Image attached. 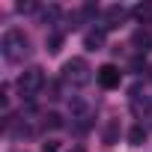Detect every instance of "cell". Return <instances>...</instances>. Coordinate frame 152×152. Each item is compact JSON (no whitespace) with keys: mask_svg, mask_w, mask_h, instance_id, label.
I'll use <instances>...</instances> for the list:
<instances>
[{"mask_svg":"<svg viewBox=\"0 0 152 152\" xmlns=\"http://www.w3.org/2000/svg\"><path fill=\"white\" fill-rule=\"evenodd\" d=\"M0 51H3V60H6V63H15V66L24 63V60L33 54L27 33L18 30V27H12V30L3 33V39H0Z\"/></svg>","mask_w":152,"mask_h":152,"instance_id":"obj_1","label":"cell"},{"mask_svg":"<svg viewBox=\"0 0 152 152\" xmlns=\"http://www.w3.org/2000/svg\"><path fill=\"white\" fill-rule=\"evenodd\" d=\"M90 81H93V69H90V63L84 57L66 60V66H63V84H69V87H87Z\"/></svg>","mask_w":152,"mask_h":152,"instance_id":"obj_2","label":"cell"},{"mask_svg":"<svg viewBox=\"0 0 152 152\" xmlns=\"http://www.w3.org/2000/svg\"><path fill=\"white\" fill-rule=\"evenodd\" d=\"M15 87H18V93L30 102L42 87H45V72L39 69V66H30V69H24L21 75H18V81H15Z\"/></svg>","mask_w":152,"mask_h":152,"instance_id":"obj_3","label":"cell"},{"mask_svg":"<svg viewBox=\"0 0 152 152\" xmlns=\"http://www.w3.org/2000/svg\"><path fill=\"white\" fill-rule=\"evenodd\" d=\"M128 107H131L134 116H146V113L152 110V93H149L143 84H134V87L128 90Z\"/></svg>","mask_w":152,"mask_h":152,"instance_id":"obj_4","label":"cell"},{"mask_svg":"<svg viewBox=\"0 0 152 152\" xmlns=\"http://www.w3.org/2000/svg\"><path fill=\"white\" fill-rule=\"evenodd\" d=\"M96 81L102 84V90H116L122 84V72L113 66V63H104L99 72H96Z\"/></svg>","mask_w":152,"mask_h":152,"instance_id":"obj_5","label":"cell"},{"mask_svg":"<svg viewBox=\"0 0 152 152\" xmlns=\"http://www.w3.org/2000/svg\"><path fill=\"white\" fill-rule=\"evenodd\" d=\"M128 18V9L125 6H107L104 9V24H102V30L107 33V30H116V27H122V21Z\"/></svg>","mask_w":152,"mask_h":152,"instance_id":"obj_6","label":"cell"},{"mask_svg":"<svg viewBox=\"0 0 152 152\" xmlns=\"http://www.w3.org/2000/svg\"><path fill=\"white\" fill-rule=\"evenodd\" d=\"M131 48H134L137 54H146V51L152 48V33H149V30H137V33L131 36Z\"/></svg>","mask_w":152,"mask_h":152,"instance_id":"obj_7","label":"cell"},{"mask_svg":"<svg viewBox=\"0 0 152 152\" xmlns=\"http://www.w3.org/2000/svg\"><path fill=\"white\" fill-rule=\"evenodd\" d=\"M84 48L87 51H102L104 48V30L99 27V30H90L87 36H84Z\"/></svg>","mask_w":152,"mask_h":152,"instance_id":"obj_8","label":"cell"},{"mask_svg":"<svg viewBox=\"0 0 152 152\" xmlns=\"http://www.w3.org/2000/svg\"><path fill=\"white\" fill-rule=\"evenodd\" d=\"M119 131H122V128H119V119H107L104 128H102V140H104L107 146H113V143L119 140Z\"/></svg>","mask_w":152,"mask_h":152,"instance_id":"obj_9","label":"cell"},{"mask_svg":"<svg viewBox=\"0 0 152 152\" xmlns=\"http://www.w3.org/2000/svg\"><path fill=\"white\" fill-rule=\"evenodd\" d=\"M143 140H146V128L143 125H131L128 128V143L131 146H143Z\"/></svg>","mask_w":152,"mask_h":152,"instance_id":"obj_10","label":"cell"},{"mask_svg":"<svg viewBox=\"0 0 152 152\" xmlns=\"http://www.w3.org/2000/svg\"><path fill=\"white\" fill-rule=\"evenodd\" d=\"M42 125H45V128H51V131H57V128H63V116L51 110V113H45V116H42Z\"/></svg>","mask_w":152,"mask_h":152,"instance_id":"obj_11","label":"cell"},{"mask_svg":"<svg viewBox=\"0 0 152 152\" xmlns=\"http://www.w3.org/2000/svg\"><path fill=\"white\" fill-rule=\"evenodd\" d=\"M45 45H48V54H60V48H63V33H51Z\"/></svg>","mask_w":152,"mask_h":152,"instance_id":"obj_12","label":"cell"},{"mask_svg":"<svg viewBox=\"0 0 152 152\" xmlns=\"http://www.w3.org/2000/svg\"><path fill=\"white\" fill-rule=\"evenodd\" d=\"M60 18V6H48V9H42V24H54Z\"/></svg>","mask_w":152,"mask_h":152,"instance_id":"obj_13","label":"cell"},{"mask_svg":"<svg viewBox=\"0 0 152 152\" xmlns=\"http://www.w3.org/2000/svg\"><path fill=\"white\" fill-rule=\"evenodd\" d=\"M36 9H39V6L33 3V0H27V3L21 0V3H15V12H18V15H27V12H36Z\"/></svg>","mask_w":152,"mask_h":152,"instance_id":"obj_14","label":"cell"},{"mask_svg":"<svg viewBox=\"0 0 152 152\" xmlns=\"http://www.w3.org/2000/svg\"><path fill=\"white\" fill-rule=\"evenodd\" d=\"M131 12H134L140 21H143V18H152V6H149V3H140V6H134Z\"/></svg>","mask_w":152,"mask_h":152,"instance_id":"obj_15","label":"cell"},{"mask_svg":"<svg viewBox=\"0 0 152 152\" xmlns=\"http://www.w3.org/2000/svg\"><path fill=\"white\" fill-rule=\"evenodd\" d=\"M48 99H54V102L60 99V84H57V81H54V84L48 87Z\"/></svg>","mask_w":152,"mask_h":152,"instance_id":"obj_16","label":"cell"},{"mask_svg":"<svg viewBox=\"0 0 152 152\" xmlns=\"http://www.w3.org/2000/svg\"><path fill=\"white\" fill-rule=\"evenodd\" d=\"M42 152H60V143L57 140H48V143H42Z\"/></svg>","mask_w":152,"mask_h":152,"instance_id":"obj_17","label":"cell"},{"mask_svg":"<svg viewBox=\"0 0 152 152\" xmlns=\"http://www.w3.org/2000/svg\"><path fill=\"white\" fill-rule=\"evenodd\" d=\"M69 152H87V146H81V143H75V146H72Z\"/></svg>","mask_w":152,"mask_h":152,"instance_id":"obj_18","label":"cell"}]
</instances>
